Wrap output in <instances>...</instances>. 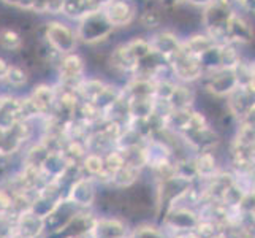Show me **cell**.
<instances>
[{
    "instance_id": "7a4b0ae2",
    "label": "cell",
    "mask_w": 255,
    "mask_h": 238,
    "mask_svg": "<svg viewBox=\"0 0 255 238\" xmlns=\"http://www.w3.org/2000/svg\"><path fill=\"white\" fill-rule=\"evenodd\" d=\"M67 200L70 202L72 205H75L76 208L81 207V208H87V207H92L94 200H95V189L92 186V181L91 180H86L81 178L73 183L72 191H70Z\"/></svg>"
},
{
    "instance_id": "8992f818",
    "label": "cell",
    "mask_w": 255,
    "mask_h": 238,
    "mask_svg": "<svg viewBox=\"0 0 255 238\" xmlns=\"http://www.w3.org/2000/svg\"><path fill=\"white\" fill-rule=\"evenodd\" d=\"M22 45V40L19 37V33L11 30V29H2L0 30V46L8 51L19 49Z\"/></svg>"
},
{
    "instance_id": "277c9868",
    "label": "cell",
    "mask_w": 255,
    "mask_h": 238,
    "mask_svg": "<svg viewBox=\"0 0 255 238\" xmlns=\"http://www.w3.org/2000/svg\"><path fill=\"white\" fill-rule=\"evenodd\" d=\"M84 72V60L78 54H67L60 65V76L64 79H76Z\"/></svg>"
},
{
    "instance_id": "30bf717a",
    "label": "cell",
    "mask_w": 255,
    "mask_h": 238,
    "mask_svg": "<svg viewBox=\"0 0 255 238\" xmlns=\"http://www.w3.org/2000/svg\"><path fill=\"white\" fill-rule=\"evenodd\" d=\"M8 67H10V65H8L2 57H0V78H5V75L8 72Z\"/></svg>"
},
{
    "instance_id": "9c48e42d",
    "label": "cell",
    "mask_w": 255,
    "mask_h": 238,
    "mask_svg": "<svg viewBox=\"0 0 255 238\" xmlns=\"http://www.w3.org/2000/svg\"><path fill=\"white\" fill-rule=\"evenodd\" d=\"M139 21H141V24L144 25V27L152 29V27H157V25L160 24V14L155 10H146L141 14V19Z\"/></svg>"
},
{
    "instance_id": "5b68a950",
    "label": "cell",
    "mask_w": 255,
    "mask_h": 238,
    "mask_svg": "<svg viewBox=\"0 0 255 238\" xmlns=\"http://www.w3.org/2000/svg\"><path fill=\"white\" fill-rule=\"evenodd\" d=\"M154 46L159 52H162V54H165L166 57H170V56H174L176 52H178L179 43H178V40H176L174 35L165 32V33L157 35L155 40H154Z\"/></svg>"
},
{
    "instance_id": "ba28073f",
    "label": "cell",
    "mask_w": 255,
    "mask_h": 238,
    "mask_svg": "<svg viewBox=\"0 0 255 238\" xmlns=\"http://www.w3.org/2000/svg\"><path fill=\"white\" fill-rule=\"evenodd\" d=\"M5 79L8 83H10L11 86H16V87H21L24 86L25 83H27V75H25V72L17 65H10L8 67V72L5 75Z\"/></svg>"
},
{
    "instance_id": "52a82bcc",
    "label": "cell",
    "mask_w": 255,
    "mask_h": 238,
    "mask_svg": "<svg viewBox=\"0 0 255 238\" xmlns=\"http://www.w3.org/2000/svg\"><path fill=\"white\" fill-rule=\"evenodd\" d=\"M84 170L89 173L91 176H99L105 172V162H103V157L97 153L92 154H87L84 157Z\"/></svg>"
},
{
    "instance_id": "3957f363",
    "label": "cell",
    "mask_w": 255,
    "mask_h": 238,
    "mask_svg": "<svg viewBox=\"0 0 255 238\" xmlns=\"http://www.w3.org/2000/svg\"><path fill=\"white\" fill-rule=\"evenodd\" d=\"M135 16V10L126 0H114L110 2L105 11V17L111 25H126Z\"/></svg>"
},
{
    "instance_id": "6da1fadb",
    "label": "cell",
    "mask_w": 255,
    "mask_h": 238,
    "mask_svg": "<svg viewBox=\"0 0 255 238\" xmlns=\"http://www.w3.org/2000/svg\"><path fill=\"white\" fill-rule=\"evenodd\" d=\"M48 40L59 52H68L75 46V35L64 24H48Z\"/></svg>"
}]
</instances>
